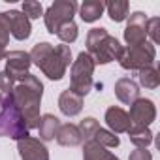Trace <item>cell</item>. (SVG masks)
I'll return each instance as SVG.
<instances>
[{
	"instance_id": "7",
	"label": "cell",
	"mask_w": 160,
	"mask_h": 160,
	"mask_svg": "<svg viewBox=\"0 0 160 160\" xmlns=\"http://www.w3.org/2000/svg\"><path fill=\"white\" fill-rule=\"evenodd\" d=\"M75 12H77V4L73 2V0H57L55 4H51L47 8V12L43 13L47 32L57 34L62 25L73 21Z\"/></svg>"
},
{
	"instance_id": "21",
	"label": "cell",
	"mask_w": 160,
	"mask_h": 160,
	"mask_svg": "<svg viewBox=\"0 0 160 160\" xmlns=\"http://www.w3.org/2000/svg\"><path fill=\"white\" fill-rule=\"evenodd\" d=\"M106 10H108V15L111 21L115 23H121L128 17V10H130V4L126 0H109L106 4Z\"/></svg>"
},
{
	"instance_id": "14",
	"label": "cell",
	"mask_w": 160,
	"mask_h": 160,
	"mask_svg": "<svg viewBox=\"0 0 160 160\" xmlns=\"http://www.w3.org/2000/svg\"><path fill=\"white\" fill-rule=\"evenodd\" d=\"M115 94H117V98L122 104L132 106L139 98V87H138L136 81H132L130 77H121L115 83Z\"/></svg>"
},
{
	"instance_id": "31",
	"label": "cell",
	"mask_w": 160,
	"mask_h": 160,
	"mask_svg": "<svg viewBox=\"0 0 160 160\" xmlns=\"http://www.w3.org/2000/svg\"><path fill=\"white\" fill-rule=\"evenodd\" d=\"M2 58H6V49L0 47V60H2Z\"/></svg>"
},
{
	"instance_id": "5",
	"label": "cell",
	"mask_w": 160,
	"mask_h": 160,
	"mask_svg": "<svg viewBox=\"0 0 160 160\" xmlns=\"http://www.w3.org/2000/svg\"><path fill=\"white\" fill-rule=\"evenodd\" d=\"M0 136H6L17 141L28 138V128L19 109L10 100V96H4V106H2V111H0Z\"/></svg>"
},
{
	"instance_id": "30",
	"label": "cell",
	"mask_w": 160,
	"mask_h": 160,
	"mask_svg": "<svg viewBox=\"0 0 160 160\" xmlns=\"http://www.w3.org/2000/svg\"><path fill=\"white\" fill-rule=\"evenodd\" d=\"M128 160H152V154L147 149H136V151L130 152Z\"/></svg>"
},
{
	"instance_id": "18",
	"label": "cell",
	"mask_w": 160,
	"mask_h": 160,
	"mask_svg": "<svg viewBox=\"0 0 160 160\" xmlns=\"http://www.w3.org/2000/svg\"><path fill=\"white\" fill-rule=\"evenodd\" d=\"M104 10H106V4L102 0H85L81 8H79V17L85 23H94L102 17Z\"/></svg>"
},
{
	"instance_id": "27",
	"label": "cell",
	"mask_w": 160,
	"mask_h": 160,
	"mask_svg": "<svg viewBox=\"0 0 160 160\" xmlns=\"http://www.w3.org/2000/svg\"><path fill=\"white\" fill-rule=\"evenodd\" d=\"M10 42V23L6 13H0V47H6Z\"/></svg>"
},
{
	"instance_id": "17",
	"label": "cell",
	"mask_w": 160,
	"mask_h": 160,
	"mask_svg": "<svg viewBox=\"0 0 160 160\" xmlns=\"http://www.w3.org/2000/svg\"><path fill=\"white\" fill-rule=\"evenodd\" d=\"M83 139H81V134H79V128L75 124H60L58 132H57V143L58 145H64V147H75L79 145Z\"/></svg>"
},
{
	"instance_id": "8",
	"label": "cell",
	"mask_w": 160,
	"mask_h": 160,
	"mask_svg": "<svg viewBox=\"0 0 160 160\" xmlns=\"http://www.w3.org/2000/svg\"><path fill=\"white\" fill-rule=\"evenodd\" d=\"M147 40V17L143 12H134L124 28V42L128 47L141 45Z\"/></svg>"
},
{
	"instance_id": "25",
	"label": "cell",
	"mask_w": 160,
	"mask_h": 160,
	"mask_svg": "<svg viewBox=\"0 0 160 160\" xmlns=\"http://www.w3.org/2000/svg\"><path fill=\"white\" fill-rule=\"evenodd\" d=\"M77 30H79L77 25H75L73 21H70V23H66V25H62V27L58 28L57 36L60 38L62 43H72V42L77 40Z\"/></svg>"
},
{
	"instance_id": "11",
	"label": "cell",
	"mask_w": 160,
	"mask_h": 160,
	"mask_svg": "<svg viewBox=\"0 0 160 160\" xmlns=\"http://www.w3.org/2000/svg\"><path fill=\"white\" fill-rule=\"evenodd\" d=\"M4 13L8 17V23H10V34L19 42L27 40L32 32V27H30V21L23 15V12L10 10V12H4Z\"/></svg>"
},
{
	"instance_id": "2",
	"label": "cell",
	"mask_w": 160,
	"mask_h": 160,
	"mask_svg": "<svg viewBox=\"0 0 160 160\" xmlns=\"http://www.w3.org/2000/svg\"><path fill=\"white\" fill-rule=\"evenodd\" d=\"M28 57H30V62L36 64L43 72V75H47L53 81H58V79L64 77L66 68L72 62V51L64 43H60L57 47L47 42L36 43L32 47V51L28 53Z\"/></svg>"
},
{
	"instance_id": "3",
	"label": "cell",
	"mask_w": 160,
	"mask_h": 160,
	"mask_svg": "<svg viewBox=\"0 0 160 160\" xmlns=\"http://www.w3.org/2000/svg\"><path fill=\"white\" fill-rule=\"evenodd\" d=\"M87 51L94 64H108L111 60H119L122 45L117 38L109 36L106 28H91L87 34Z\"/></svg>"
},
{
	"instance_id": "23",
	"label": "cell",
	"mask_w": 160,
	"mask_h": 160,
	"mask_svg": "<svg viewBox=\"0 0 160 160\" xmlns=\"http://www.w3.org/2000/svg\"><path fill=\"white\" fill-rule=\"evenodd\" d=\"M77 128H79V134H81V139L83 141H91L94 138V134L98 132L100 124H98V121L94 117H87V119L81 121V124H79Z\"/></svg>"
},
{
	"instance_id": "19",
	"label": "cell",
	"mask_w": 160,
	"mask_h": 160,
	"mask_svg": "<svg viewBox=\"0 0 160 160\" xmlns=\"http://www.w3.org/2000/svg\"><path fill=\"white\" fill-rule=\"evenodd\" d=\"M83 160H119V158L113 152H109L106 147L98 145L96 141H85Z\"/></svg>"
},
{
	"instance_id": "6",
	"label": "cell",
	"mask_w": 160,
	"mask_h": 160,
	"mask_svg": "<svg viewBox=\"0 0 160 160\" xmlns=\"http://www.w3.org/2000/svg\"><path fill=\"white\" fill-rule=\"evenodd\" d=\"M156 57V49L152 43H141V45H134V47H122L121 57H119V64L124 70H143L147 66H152V60Z\"/></svg>"
},
{
	"instance_id": "20",
	"label": "cell",
	"mask_w": 160,
	"mask_h": 160,
	"mask_svg": "<svg viewBox=\"0 0 160 160\" xmlns=\"http://www.w3.org/2000/svg\"><path fill=\"white\" fill-rule=\"evenodd\" d=\"M128 138L138 149H147L152 143V132L149 126H132L128 130Z\"/></svg>"
},
{
	"instance_id": "1",
	"label": "cell",
	"mask_w": 160,
	"mask_h": 160,
	"mask_svg": "<svg viewBox=\"0 0 160 160\" xmlns=\"http://www.w3.org/2000/svg\"><path fill=\"white\" fill-rule=\"evenodd\" d=\"M42 94H43V85L30 72L17 77L15 83H13V89L10 91V94H6V96H10V100L19 109V113H21L28 130L38 128Z\"/></svg>"
},
{
	"instance_id": "24",
	"label": "cell",
	"mask_w": 160,
	"mask_h": 160,
	"mask_svg": "<svg viewBox=\"0 0 160 160\" xmlns=\"http://www.w3.org/2000/svg\"><path fill=\"white\" fill-rule=\"evenodd\" d=\"M91 141H96V143L102 145V147H119V143H121L119 136H115L113 132L104 130V128H98V132L94 134V138H92Z\"/></svg>"
},
{
	"instance_id": "32",
	"label": "cell",
	"mask_w": 160,
	"mask_h": 160,
	"mask_svg": "<svg viewBox=\"0 0 160 160\" xmlns=\"http://www.w3.org/2000/svg\"><path fill=\"white\" fill-rule=\"evenodd\" d=\"M2 106H4V96L0 94V111H2Z\"/></svg>"
},
{
	"instance_id": "4",
	"label": "cell",
	"mask_w": 160,
	"mask_h": 160,
	"mask_svg": "<svg viewBox=\"0 0 160 160\" xmlns=\"http://www.w3.org/2000/svg\"><path fill=\"white\" fill-rule=\"evenodd\" d=\"M94 60L91 58L89 53H79L77 58L72 64L70 72V91L79 94V96H87L92 89V75H94Z\"/></svg>"
},
{
	"instance_id": "16",
	"label": "cell",
	"mask_w": 160,
	"mask_h": 160,
	"mask_svg": "<svg viewBox=\"0 0 160 160\" xmlns=\"http://www.w3.org/2000/svg\"><path fill=\"white\" fill-rule=\"evenodd\" d=\"M60 128V121L51 115V113H45L40 117V122H38V132H40V139L42 141H51L57 138V132Z\"/></svg>"
},
{
	"instance_id": "28",
	"label": "cell",
	"mask_w": 160,
	"mask_h": 160,
	"mask_svg": "<svg viewBox=\"0 0 160 160\" xmlns=\"http://www.w3.org/2000/svg\"><path fill=\"white\" fill-rule=\"evenodd\" d=\"M13 83H15V77L13 75H10L6 70L0 72V91L4 92V96L10 94V91L13 89Z\"/></svg>"
},
{
	"instance_id": "13",
	"label": "cell",
	"mask_w": 160,
	"mask_h": 160,
	"mask_svg": "<svg viewBox=\"0 0 160 160\" xmlns=\"http://www.w3.org/2000/svg\"><path fill=\"white\" fill-rule=\"evenodd\" d=\"M106 124L109 126V132H113V134H122V132H128L132 128L128 113L121 108H115V106H111L106 111Z\"/></svg>"
},
{
	"instance_id": "22",
	"label": "cell",
	"mask_w": 160,
	"mask_h": 160,
	"mask_svg": "<svg viewBox=\"0 0 160 160\" xmlns=\"http://www.w3.org/2000/svg\"><path fill=\"white\" fill-rule=\"evenodd\" d=\"M139 85L145 89H151V91L160 85V75L154 66H147V68L139 70Z\"/></svg>"
},
{
	"instance_id": "29",
	"label": "cell",
	"mask_w": 160,
	"mask_h": 160,
	"mask_svg": "<svg viewBox=\"0 0 160 160\" xmlns=\"http://www.w3.org/2000/svg\"><path fill=\"white\" fill-rule=\"evenodd\" d=\"M158 25H160V19H158V17L147 19V36H151L152 45H156V43L160 42V36H158Z\"/></svg>"
},
{
	"instance_id": "10",
	"label": "cell",
	"mask_w": 160,
	"mask_h": 160,
	"mask_svg": "<svg viewBox=\"0 0 160 160\" xmlns=\"http://www.w3.org/2000/svg\"><path fill=\"white\" fill-rule=\"evenodd\" d=\"M17 151L23 160H49V151L36 138H25L17 141Z\"/></svg>"
},
{
	"instance_id": "12",
	"label": "cell",
	"mask_w": 160,
	"mask_h": 160,
	"mask_svg": "<svg viewBox=\"0 0 160 160\" xmlns=\"http://www.w3.org/2000/svg\"><path fill=\"white\" fill-rule=\"evenodd\" d=\"M30 64H32L30 57L25 51H10V53H6V72L10 75H13L15 79L28 73Z\"/></svg>"
},
{
	"instance_id": "9",
	"label": "cell",
	"mask_w": 160,
	"mask_h": 160,
	"mask_svg": "<svg viewBox=\"0 0 160 160\" xmlns=\"http://www.w3.org/2000/svg\"><path fill=\"white\" fill-rule=\"evenodd\" d=\"M128 117H130L132 126H149V124L156 119V108H154L152 100L138 98V100L130 106Z\"/></svg>"
},
{
	"instance_id": "15",
	"label": "cell",
	"mask_w": 160,
	"mask_h": 160,
	"mask_svg": "<svg viewBox=\"0 0 160 160\" xmlns=\"http://www.w3.org/2000/svg\"><path fill=\"white\" fill-rule=\"evenodd\" d=\"M58 109L66 117H75V115L81 113V109H83V98L79 94H75V92H72L70 89H66L58 96Z\"/></svg>"
},
{
	"instance_id": "26",
	"label": "cell",
	"mask_w": 160,
	"mask_h": 160,
	"mask_svg": "<svg viewBox=\"0 0 160 160\" xmlns=\"http://www.w3.org/2000/svg\"><path fill=\"white\" fill-rule=\"evenodd\" d=\"M23 15L30 21V19H38L43 15V8L40 2H34V0H27L23 2Z\"/></svg>"
}]
</instances>
